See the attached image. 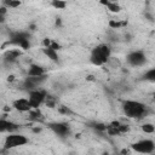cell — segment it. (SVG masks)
Segmentation results:
<instances>
[{
	"mask_svg": "<svg viewBox=\"0 0 155 155\" xmlns=\"http://www.w3.org/2000/svg\"><path fill=\"white\" fill-rule=\"evenodd\" d=\"M122 110L130 119H142L147 115V107L138 101H124Z\"/></svg>",
	"mask_w": 155,
	"mask_h": 155,
	"instance_id": "6da1fadb",
	"label": "cell"
},
{
	"mask_svg": "<svg viewBox=\"0 0 155 155\" xmlns=\"http://www.w3.org/2000/svg\"><path fill=\"white\" fill-rule=\"evenodd\" d=\"M42 52H44V54H45L48 59H51V61H53V62H58V53H57L56 50H53V48H51V47H44V48H42Z\"/></svg>",
	"mask_w": 155,
	"mask_h": 155,
	"instance_id": "4fadbf2b",
	"label": "cell"
},
{
	"mask_svg": "<svg viewBox=\"0 0 155 155\" xmlns=\"http://www.w3.org/2000/svg\"><path fill=\"white\" fill-rule=\"evenodd\" d=\"M27 80H28V81H30V82L36 87V86L41 85V84L46 80V75H42V76H28V78H27Z\"/></svg>",
	"mask_w": 155,
	"mask_h": 155,
	"instance_id": "5bb4252c",
	"label": "cell"
},
{
	"mask_svg": "<svg viewBox=\"0 0 155 155\" xmlns=\"http://www.w3.org/2000/svg\"><path fill=\"white\" fill-rule=\"evenodd\" d=\"M29 115H30V117H31L33 120H39L40 116H41V113L39 111V109H33V110L29 113Z\"/></svg>",
	"mask_w": 155,
	"mask_h": 155,
	"instance_id": "44dd1931",
	"label": "cell"
},
{
	"mask_svg": "<svg viewBox=\"0 0 155 155\" xmlns=\"http://www.w3.org/2000/svg\"><path fill=\"white\" fill-rule=\"evenodd\" d=\"M126 61L132 67H140V65H143L145 63L147 57L142 51H132V52H130L127 54Z\"/></svg>",
	"mask_w": 155,
	"mask_h": 155,
	"instance_id": "52a82bcc",
	"label": "cell"
},
{
	"mask_svg": "<svg viewBox=\"0 0 155 155\" xmlns=\"http://www.w3.org/2000/svg\"><path fill=\"white\" fill-rule=\"evenodd\" d=\"M18 130V125L12 122V121H8V120H5L4 117L0 120V131L1 132H10V133H15V131Z\"/></svg>",
	"mask_w": 155,
	"mask_h": 155,
	"instance_id": "30bf717a",
	"label": "cell"
},
{
	"mask_svg": "<svg viewBox=\"0 0 155 155\" xmlns=\"http://www.w3.org/2000/svg\"><path fill=\"white\" fill-rule=\"evenodd\" d=\"M142 131L145 133H154L155 132V126L150 122H145L142 125Z\"/></svg>",
	"mask_w": 155,
	"mask_h": 155,
	"instance_id": "d6986e66",
	"label": "cell"
},
{
	"mask_svg": "<svg viewBox=\"0 0 155 155\" xmlns=\"http://www.w3.org/2000/svg\"><path fill=\"white\" fill-rule=\"evenodd\" d=\"M12 107L16 110L21 111V113H30L33 110V107H31V104H30L28 98H18V99H16L12 103Z\"/></svg>",
	"mask_w": 155,
	"mask_h": 155,
	"instance_id": "ba28073f",
	"label": "cell"
},
{
	"mask_svg": "<svg viewBox=\"0 0 155 155\" xmlns=\"http://www.w3.org/2000/svg\"><path fill=\"white\" fill-rule=\"evenodd\" d=\"M28 143V138L19 133H10L5 138L4 149H13L17 147H22Z\"/></svg>",
	"mask_w": 155,
	"mask_h": 155,
	"instance_id": "3957f363",
	"label": "cell"
},
{
	"mask_svg": "<svg viewBox=\"0 0 155 155\" xmlns=\"http://www.w3.org/2000/svg\"><path fill=\"white\" fill-rule=\"evenodd\" d=\"M10 40H11L12 44H15L16 46H18V47H21L23 50H27L30 46V44H29V35L27 33H23V31L12 33Z\"/></svg>",
	"mask_w": 155,
	"mask_h": 155,
	"instance_id": "5b68a950",
	"label": "cell"
},
{
	"mask_svg": "<svg viewBox=\"0 0 155 155\" xmlns=\"http://www.w3.org/2000/svg\"><path fill=\"white\" fill-rule=\"evenodd\" d=\"M50 128L59 137H65L69 134L70 130H69V126L68 124H64V122H52L48 125Z\"/></svg>",
	"mask_w": 155,
	"mask_h": 155,
	"instance_id": "9c48e42d",
	"label": "cell"
},
{
	"mask_svg": "<svg viewBox=\"0 0 155 155\" xmlns=\"http://www.w3.org/2000/svg\"><path fill=\"white\" fill-rule=\"evenodd\" d=\"M102 4H103V5H105V6L108 7V10H109V11H111V12H120V6H119V4H116V2L102 1Z\"/></svg>",
	"mask_w": 155,
	"mask_h": 155,
	"instance_id": "9a60e30c",
	"label": "cell"
},
{
	"mask_svg": "<svg viewBox=\"0 0 155 155\" xmlns=\"http://www.w3.org/2000/svg\"><path fill=\"white\" fill-rule=\"evenodd\" d=\"M21 56V51L19 50H8L4 53V63H7V64H11L13 62H16V59Z\"/></svg>",
	"mask_w": 155,
	"mask_h": 155,
	"instance_id": "8fae6325",
	"label": "cell"
},
{
	"mask_svg": "<svg viewBox=\"0 0 155 155\" xmlns=\"http://www.w3.org/2000/svg\"><path fill=\"white\" fill-rule=\"evenodd\" d=\"M62 22H61V18H56V25H61Z\"/></svg>",
	"mask_w": 155,
	"mask_h": 155,
	"instance_id": "cb8c5ba5",
	"label": "cell"
},
{
	"mask_svg": "<svg viewBox=\"0 0 155 155\" xmlns=\"http://www.w3.org/2000/svg\"><path fill=\"white\" fill-rule=\"evenodd\" d=\"M47 98L46 92L44 90H33L29 92V102L33 107V109H38Z\"/></svg>",
	"mask_w": 155,
	"mask_h": 155,
	"instance_id": "8992f818",
	"label": "cell"
},
{
	"mask_svg": "<svg viewBox=\"0 0 155 155\" xmlns=\"http://www.w3.org/2000/svg\"><path fill=\"white\" fill-rule=\"evenodd\" d=\"M58 110H59V113H62V114H69V113H70V110H69L68 108L63 107V105H62V107H59V108H58Z\"/></svg>",
	"mask_w": 155,
	"mask_h": 155,
	"instance_id": "603a6c76",
	"label": "cell"
},
{
	"mask_svg": "<svg viewBox=\"0 0 155 155\" xmlns=\"http://www.w3.org/2000/svg\"><path fill=\"white\" fill-rule=\"evenodd\" d=\"M143 78H144V80H147V81H150V82H155V68L147 70V71L144 73Z\"/></svg>",
	"mask_w": 155,
	"mask_h": 155,
	"instance_id": "2e32d148",
	"label": "cell"
},
{
	"mask_svg": "<svg viewBox=\"0 0 155 155\" xmlns=\"http://www.w3.org/2000/svg\"><path fill=\"white\" fill-rule=\"evenodd\" d=\"M132 150L139 154H151L155 150V143L151 139H140L131 145Z\"/></svg>",
	"mask_w": 155,
	"mask_h": 155,
	"instance_id": "277c9868",
	"label": "cell"
},
{
	"mask_svg": "<svg viewBox=\"0 0 155 155\" xmlns=\"http://www.w3.org/2000/svg\"><path fill=\"white\" fill-rule=\"evenodd\" d=\"M51 5H52L54 8H57V10H63V8H65L67 2H65V1H61V0H53V1L51 2Z\"/></svg>",
	"mask_w": 155,
	"mask_h": 155,
	"instance_id": "ffe728a7",
	"label": "cell"
},
{
	"mask_svg": "<svg viewBox=\"0 0 155 155\" xmlns=\"http://www.w3.org/2000/svg\"><path fill=\"white\" fill-rule=\"evenodd\" d=\"M153 98H154V101H155V92L153 93Z\"/></svg>",
	"mask_w": 155,
	"mask_h": 155,
	"instance_id": "d4e9b609",
	"label": "cell"
},
{
	"mask_svg": "<svg viewBox=\"0 0 155 155\" xmlns=\"http://www.w3.org/2000/svg\"><path fill=\"white\" fill-rule=\"evenodd\" d=\"M2 5L6 6V7H12V8H16L21 5V1L19 0H4L2 1Z\"/></svg>",
	"mask_w": 155,
	"mask_h": 155,
	"instance_id": "e0dca14e",
	"label": "cell"
},
{
	"mask_svg": "<svg viewBox=\"0 0 155 155\" xmlns=\"http://www.w3.org/2000/svg\"><path fill=\"white\" fill-rule=\"evenodd\" d=\"M111 54V48L107 44H99L91 51L90 61L94 65H103L105 64Z\"/></svg>",
	"mask_w": 155,
	"mask_h": 155,
	"instance_id": "7a4b0ae2",
	"label": "cell"
},
{
	"mask_svg": "<svg viewBox=\"0 0 155 155\" xmlns=\"http://www.w3.org/2000/svg\"><path fill=\"white\" fill-rule=\"evenodd\" d=\"M92 126V128H94L96 131H99V132H105L107 131V127H108V125H105V124H102V122H92L91 124Z\"/></svg>",
	"mask_w": 155,
	"mask_h": 155,
	"instance_id": "ac0fdd59",
	"label": "cell"
},
{
	"mask_svg": "<svg viewBox=\"0 0 155 155\" xmlns=\"http://www.w3.org/2000/svg\"><path fill=\"white\" fill-rule=\"evenodd\" d=\"M109 25L111 28H120L122 25H126V22H117V21H110L109 22Z\"/></svg>",
	"mask_w": 155,
	"mask_h": 155,
	"instance_id": "7402d4cb",
	"label": "cell"
},
{
	"mask_svg": "<svg viewBox=\"0 0 155 155\" xmlns=\"http://www.w3.org/2000/svg\"><path fill=\"white\" fill-rule=\"evenodd\" d=\"M46 75V70L39 64H30L28 68V76H42Z\"/></svg>",
	"mask_w": 155,
	"mask_h": 155,
	"instance_id": "7c38bea8",
	"label": "cell"
},
{
	"mask_svg": "<svg viewBox=\"0 0 155 155\" xmlns=\"http://www.w3.org/2000/svg\"><path fill=\"white\" fill-rule=\"evenodd\" d=\"M69 155H75V154H73V153H71V154H69Z\"/></svg>",
	"mask_w": 155,
	"mask_h": 155,
	"instance_id": "484cf974",
	"label": "cell"
}]
</instances>
